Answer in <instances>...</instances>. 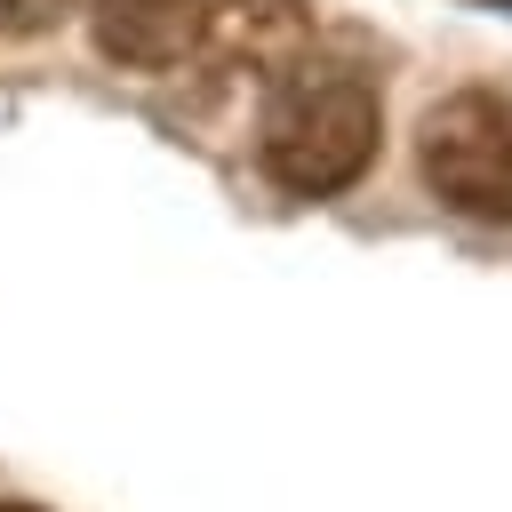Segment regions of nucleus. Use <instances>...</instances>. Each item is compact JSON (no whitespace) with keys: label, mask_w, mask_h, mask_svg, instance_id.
Here are the masks:
<instances>
[{"label":"nucleus","mask_w":512,"mask_h":512,"mask_svg":"<svg viewBox=\"0 0 512 512\" xmlns=\"http://www.w3.org/2000/svg\"><path fill=\"white\" fill-rule=\"evenodd\" d=\"M416 168L440 208H456L472 224H512V96L456 88V96L424 104Z\"/></svg>","instance_id":"nucleus-2"},{"label":"nucleus","mask_w":512,"mask_h":512,"mask_svg":"<svg viewBox=\"0 0 512 512\" xmlns=\"http://www.w3.org/2000/svg\"><path fill=\"white\" fill-rule=\"evenodd\" d=\"M208 16H216V0H88L96 48L128 72H168V64L200 56Z\"/></svg>","instance_id":"nucleus-3"},{"label":"nucleus","mask_w":512,"mask_h":512,"mask_svg":"<svg viewBox=\"0 0 512 512\" xmlns=\"http://www.w3.org/2000/svg\"><path fill=\"white\" fill-rule=\"evenodd\" d=\"M0 512H40V504H0Z\"/></svg>","instance_id":"nucleus-6"},{"label":"nucleus","mask_w":512,"mask_h":512,"mask_svg":"<svg viewBox=\"0 0 512 512\" xmlns=\"http://www.w3.org/2000/svg\"><path fill=\"white\" fill-rule=\"evenodd\" d=\"M208 56L232 72L280 80L288 64L312 56V8L304 0H216L208 16Z\"/></svg>","instance_id":"nucleus-4"},{"label":"nucleus","mask_w":512,"mask_h":512,"mask_svg":"<svg viewBox=\"0 0 512 512\" xmlns=\"http://www.w3.org/2000/svg\"><path fill=\"white\" fill-rule=\"evenodd\" d=\"M64 8H72V0H0V24H8V32H48Z\"/></svg>","instance_id":"nucleus-5"},{"label":"nucleus","mask_w":512,"mask_h":512,"mask_svg":"<svg viewBox=\"0 0 512 512\" xmlns=\"http://www.w3.org/2000/svg\"><path fill=\"white\" fill-rule=\"evenodd\" d=\"M376 136H384L376 80L352 64H328V56L288 64L256 112V160L296 200H336L344 184H360L376 160Z\"/></svg>","instance_id":"nucleus-1"}]
</instances>
